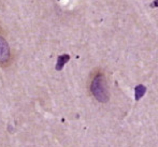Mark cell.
Instances as JSON below:
<instances>
[{"instance_id": "6da1fadb", "label": "cell", "mask_w": 158, "mask_h": 147, "mask_svg": "<svg viewBox=\"0 0 158 147\" xmlns=\"http://www.w3.org/2000/svg\"><path fill=\"white\" fill-rule=\"evenodd\" d=\"M90 90L96 100L101 103H106L109 101V90L106 85V77L103 74H97L93 79L90 84Z\"/></svg>"}, {"instance_id": "7a4b0ae2", "label": "cell", "mask_w": 158, "mask_h": 147, "mask_svg": "<svg viewBox=\"0 0 158 147\" xmlns=\"http://www.w3.org/2000/svg\"><path fill=\"white\" fill-rule=\"evenodd\" d=\"M10 59L9 44L2 37H0V63H6Z\"/></svg>"}, {"instance_id": "3957f363", "label": "cell", "mask_w": 158, "mask_h": 147, "mask_svg": "<svg viewBox=\"0 0 158 147\" xmlns=\"http://www.w3.org/2000/svg\"><path fill=\"white\" fill-rule=\"evenodd\" d=\"M70 60V56L68 54H64V55H60L57 59V62H56V66H55V69L57 71H60L63 70V68L64 67V64Z\"/></svg>"}, {"instance_id": "277c9868", "label": "cell", "mask_w": 158, "mask_h": 147, "mask_svg": "<svg viewBox=\"0 0 158 147\" xmlns=\"http://www.w3.org/2000/svg\"><path fill=\"white\" fill-rule=\"evenodd\" d=\"M146 92V87L144 85H138L137 87L135 88V99L137 101H139Z\"/></svg>"}, {"instance_id": "5b68a950", "label": "cell", "mask_w": 158, "mask_h": 147, "mask_svg": "<svg viewBox=\"0 0 158 147\" xmlns=\"http://www.w3.org/2000/svg\"><path fill=\"white\" fill-rule=\"evenodd\" d=\"M151 6H152V8H158V0H155L154 2H152Z\"/></svg>"}]
</instances>
